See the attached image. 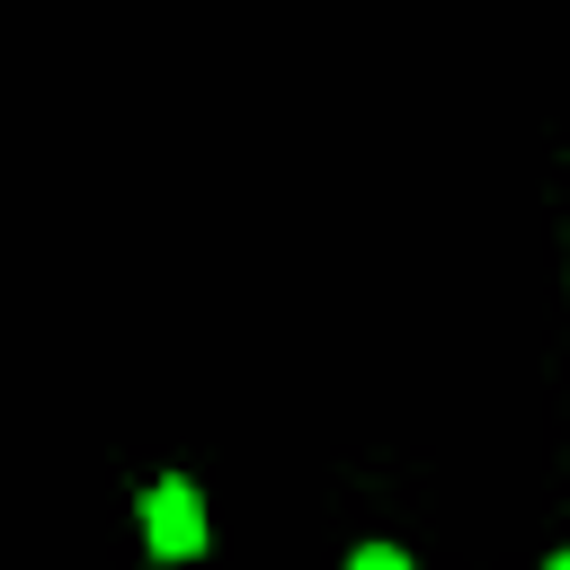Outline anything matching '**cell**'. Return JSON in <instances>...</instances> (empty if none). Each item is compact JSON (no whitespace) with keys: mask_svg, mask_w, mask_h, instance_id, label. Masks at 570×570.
<instances>
[{"mask_svg":"<svg viewBox=\"0 0 570 570\" xmlns=\"http://www.w3.org/2000/svg\"><path fill=\"white\" fill-rule=\"evenodd\" d=\"M142 543H151L160 561H196V552L214 543V508H205V490H196L187 472H160V481L142 490Z\"/></svg>","mask_w":570,"mask_h":570,"instance_id":"1","label":"cell"},{"mask_svg":"<svg viewBox=\"0 0 570 570\" xmlns=\"http://www.w3.org/2000/svg\"><path fill=\"white\" fill-rule=\"evenodd\" d=\"M338 570H419V561H410L401 543H356V552H347Z\"/></svg>","mask_w":570,"mask_h":570,"instance_id":"2","label":"cell"},{"mask_svg":"<svg viewBox=\"0 0 570 570\" xmlns=\"http://www.w3.org/2000/svg\"><path fill=\"white\" fill-rule=\"evenodd\" d=\"M543 570H570V552H552V561H543Z\"/></svg>","mask_w":570,"mask_h":570,"instance_id":"3","label":"cell"}]
</instances>
